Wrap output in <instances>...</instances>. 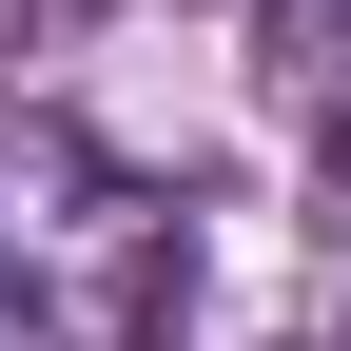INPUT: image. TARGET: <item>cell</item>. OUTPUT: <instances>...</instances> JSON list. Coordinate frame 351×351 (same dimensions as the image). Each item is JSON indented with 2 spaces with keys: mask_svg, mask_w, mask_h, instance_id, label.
<instances>
[{
  "mask_svg": "<svg viewBox=\"0 0 351 351\" xmlns=\"http://www.w3.org/2000/svg\"><path fill=\"white\" fill-rule=\"evenodd\" d=\"M20 195H39V156H20ZM20 195H0V351H156L176 234L137 195H78V215H20Z\"/></svg>",
  "mask_w": 351,
  "mask_h": 351,
  "instance_id": "1",
  "label": "cell"
}]
</instances>
